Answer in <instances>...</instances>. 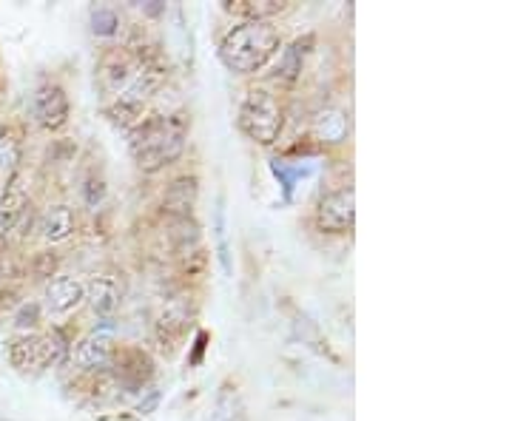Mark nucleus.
<instances>
[{
  "mask_svg": "<svg viewBox=\"0 0 512 421\" xmlns=\"http://www.w3.org/2000/svg\"><path fill=\"white\" fill-rule=\"evenodd\" d=\"M191 120L185 114H165V117H148L131 134V154L140 171L154 174L165 165L177 163L185 151V134Z\"/></svg>",
  "mask_w": 512,
  "mask_h": 421,
  "instance_id": "1",
  "label": "nucleus"
},
{
  "mask_svg": "<svg viewBox=\"0 0 512 421\" xmlns=\"http://www.w3.org/2000/svg\"><path fill=\"white\" fill-rule=\"evenodd\" d=\"M282 37L271 20H242L220 43L222 63L237 74H256L279 52Z\"/></svg>",
  "mask_w": 512,
  "mask_h": 421,
  "instance_id": "2",
  "label": "nucleus"
},
{
  "mask_svg": "<svg viewBox=\"0 0 512 421\" xmlns=\"http://www.w3.org/2000/svg\"><path fill=\"white\" fill-rule=\"evenodd\" d=\"M239 131L245 137H251L259 146H274L282 134L285 123V111L279 106L274 92L268 89H251L245 94L242 106H239Z\"/></svg>",
  "mask_w": 512,
  "mask_h": 421,
  "instance_id": "3",
  "label": "nucleus"
},
{
  "mask_svg": "<svg viewBox=\"0 0 512 421\" xmlns=\"http://www.w3.org/2000/svg\"><path fill=\"white\" fill-rule=\"evenodd\" d=\"M69 348L60 333H23L9 339V362L20 373H37V370H46L49 365H55L57 356Z\"/></svg>",
  "mask_w": 512,
  "mask_h": 421,
  "instance_id": "4",
  "label": "nucleus"
},
{
  "mask_svg": "<svg viewBox=\"0 0 512 421\" xmlns=\"http://www.w3.org/2000/svg\"><path fill=\"white\" fill-rule=\"evenodd\" d=\"M316 228L322 234H348L356 222V191L353 188H339L328 197H322L316 205Z\"/></svg>",
  "mask_w": 512,
  "mask_h": 421,
  "instance_id": "5",
  "label": "nucleus"
},
{
  "mask_svg": "<svg viewBox=\"0 0 512 421\" xmlns=\"http://www.w3.org/2000/svg\"><path fill=\"white\" fill-rule=\"evenodd\" d=\"M29 111H32V120H35L40 129H63V126L69 123V97L63 92V86H57V83H43V86H37L35 94H32Z\"/></svg>",
  "mask_w": 512,
  "mask_h": 421,
  "instance_id": "6",
  "label": "nucleus"
},
{
  "mask_svg": "<svg viewBox=\"0 0 512 421\" xmlns=\"http://www.w3.org/2000/svg\"><path fill=\"white\" fill-rule=\"evenodd\" d=\"M188 325H191V308H188V302L185 299L165 302L163 311L157 313V322H154V339H157V345L165 353H171L185 339Z\"/></svg>",
  "mask_w": 512,
  "mask_h": 421,
  "instance_id": "7",
  "label": "nucleus"
},
{
  "mask_svg": "<svg viewBox=\"0 0 512 421\" xmlns=\"http://www.w3.org/2000/svg\"><path fill=\"white\" fill-rule=\"evenodd\" d=\"M109 370L120 385L143 387L154 376V359L143 348H114Z\"/></svg>",
  "mask_w": 512,
  "mask_h": 421,
  "instance_id": "8",
  "label": "nucleus"
},
{
  "mask_svg": "<svg viewBox=\"0 0 512 421\" xmlns=\"http://www.w3.org/2000/svg\"><path fill=\"white\" fill-rule=\"evenodd\" d=\"M86 299L83 282H77L72 276H55L46 285V296H43V308L52 316H66V313L77 311Z\"/></svg>",
  "mask_w": 512,
  "mask_h": 421,
  "instance_id": "9",
  "label": "nucleus"
},
{
  "mask_svg": "<svg viewBox=\"0 0 512 421\" xmlns=\"http://www.w3.org/2000/svg\"><path fill=\"white\" fill-rule=\"evenodd\" d=\"M137 72V60L128 55L126 49H111L100 57V86L109 94H120L131 83V77Z\"/></svg>",
  "mask_w": 512,
  "mask_h": 421,
  "instance_id": "10",
  "label": "nucleus"
},
{
  "mask_svg": "<svg viewBox=\"0 0 512 421\" xmlns=\"http://www.w3.org/2000/svg\"><path fill=\"white\" fill-rule=\"evenodd\" d=\"M29 211V194L20 183V177H9L6 188L0 194V242L12 237V231L18 228V222L23 220V214Z\"/></svg>",
  "mask_w": 512,
  "mask_h": 421,
  "instance_id": "11",
  "label": "nucleus"
},
{
  "mask_svg": "<svg viewBox=\"0 0 512 421\" xmlns=\"http://www.w3.org/2000/svg\"><path fill=\"white\" fill-rule=\"evenodd\" d=\"M200 200V180L194 174H183L171 180L163 194V208L177 220V217H191Z\"/></svg>",
  "mask_w": 512,
  "mask_h": 421,
  "instance_id": "12",
  "label": "nucleus"
},
{
  "mask_svg": "<svg viewBox=\"0 0 512 421\" xmlns=\"http://www.w3.org/2000/svg\"><path fill=\"white\" fill-rule=\"evenodd\" d=\"M348 114L339 109H322L313 117L311 134L316 143H325V146H339L348 140Z\"/></svg>",
  "mask_w": 512,
  "mask_h": 421,
  "instance_id": "13",
  "label": "nucleus"
},
{
  "mask_svg": "<svg viewBox=\"0 0 512 421\" xmlns=\"http://www.w3.org/2000/svg\"><path fill=\"white\" fill-rule=\"evenodd\" d=\"M114 342H111L109 336H89V339H83L77 350H74V362L77 367H83V370H109L111 362V353H114Z\"/></svg>",
  "mask_w": 512,
  "mask_h": 421,
  "instance_id": "14",
  "label": "nucleus"
},
{
  "mask_svg": "<svg viewBox=\"0 0 512 421\" xmlns=\"http://www.w3.org/2000/svg\"><path fill=\"white\" fill-rule=\"evenodd\" d=\"M74 228H77V220H74V211L69 205H52L37 222V231H40V237L46 239V242L69 239L74 234Z\"/></svg>",
  "mask_w": 512,
  "mask_h": 421,
  "instance_id": "15",
  "label": "nucleus"
},
{
  "mask_svg": "<svg viewBox=\"0 0 512 421\" xmlns=\"http://www.w3.org/2000/svg\"><path fill=\"white\" fill-rule=\"evenodd\" d=\"M83 291H86V302L92 305V311L100 316H106L120 305V285L114 276H94L89 285H83Z\"/></svg>",
  "mask_w": 512,
  "mask_h": 421,
  "instance_id": "16",
  "label": "nucleus"
},
{
  "mask_svg": "<svg viewBox=\"0 0 512 421\" xmlns=\"http://www.w3.org/2000/svg\"><path fill=\"white\" fill-rule=\"evenodd\" d=\"M313 43V37L308 35L305 40H293L291 46L279 55V63H276V80L279 83H293L299 74H302V66H305V57H308V46Z\"/></svg>",
  "mask_w": 512,
  "mask_h": 421,
  "instance_id": "17",
  "label": "nucleus"
},
{
  "mask_svg": "<svg viewBox=\"0 0 512 421\" xmlns=\"http://www.w3.org/2000/svg\"><path fill=\"white\" fill-rule=\"evenodd\" d=\"M225 9L245 20H271L282 15L288 9V3H282V0H239V3H225Z\"/></svg>",
  "mask_w": 512,
  "mask_h": 421,
  "instance_id": "18",
  "label": "nucleus"
},
{
  "mask_svg": "<svg viewBox=\"0 0 512 421\" xmlns=\"http://www.w3.org/2000/svg\"><path fill=\"white\" fill-rule=\"evenodd\" d=\"M214 421H248L245 416V404H242V396H239L237 385L225 382L217 396V413H214Z\"/></svg>",
  "mask_w": 512,
  "mask_h": 421,
  "instance_id": "19",
  "label": "nucleus"
},
{
  "mask_svg": "<svg viewBox=\"0 0 512 421\" xmlns=\"http://www.w3.org/2000/svg\"><path fill=\"white\" fill-rule=\"evenodd\" d=\"M20 163V134L15 129H0V180L15 177Z\"/></svg>",
  "mask_w": 512,
  "mask_h": 421,
  "instance_id": "20",
  "label": "nucleus"
},
{
  "mask_svg": "<svg viewBox=\"0 0 512 421\" xmlns=\"http://www.w3.org/2000/svg\"><path fill=\"white\" fill-rule=\"evenodd\" d=\"M214 239H217V257L225 274H231V248H228V220H225V200H217L214 211Z\"/></svg>",
  "mask_w": 512,
  "mask_h": 421,
  "instance_id": "21",
  "label": "nucleus"
},
{
  "mask_svg": "<svg viewBox=\"0 0 512 421\" xmlns=\"http://www.w3.org/2000/svg\"><path fill=\"white\" fill-rule=\"evenodd\" d=\"M120 29V15L111 6H94L92 9V32L97 37H114Z\"/></svg>",
  "mask_w": 512,
  "mask_h": 421,
  "instance_id": "22",
  "label": "nucleus"
},
{
  "mask_svg": "<svg viewBox=\"0 0 512 421\" xmlns=\"http://www.w3.org/2000/svg\"><path fill=\"white\" fill-rule=\"evenodd\" d=\"M80 194H83V202L89 208H97L103 197H106V183L100 177H86V183L80 185Z\"/></svg>",
  "mask_w": 512,
  "mask_h": 421,
  "instance_id": "23",
  "label": "nucleus"
},
{
  "mask_svg": "<svg viewBox=\"0 0 512 421\" xmlns=\"http://www.w3.org/2000/svg\"><path fill=\"white\" fill-rule=\"evenodd\" d=\"M57 259L52 254H37L35 262H32V274L40 276V279H52L55 274Z\"/></svg>",
  "mask_w": 512,
  "mask_h": 421,
  "instance_id": "24",
  "label": "nucleus"
},
{
  "mask_svg": "<svg viewBox=\"0 0 512 421\" xmlns=\"http://www.w3.org/2000/svg\"><path fill=\"white\" fill-rule=\"evenodd\" d=\"M40 322V305L32 302V305H23L18 313V328H35Z\"/></svg>",
  "mask_w": 512,
  "mask_h": 421,
  "instance_id": "25",
  "label": "nucleus"
},
{
  "mask_svg": "<svg viewBox=\"0 0 512 421\" xmlns=\"http://www.w3.org/2000/svg\"><path fill=\"white\" fill-rule=\"evenodd\" d=\"M20 274L18 262L12 257H6V254H0V285L3 282H9V279H15Z\"/></svg>",
  "mask_w": 512,
  "mask_h": 421,
  "instance_id": "26",
  "label": "nucleus"
},
{
  "mask_svg": "<svg viewBox=\"0 0 512 421\" xmlns=\"http://www.w3.org/2000/svg\"><path fill=\"white\" fill-rule=\"evenodd\" d=\"M205 342H208V333H205V330H200V333H197V342H194V356H191V365H200Z\"/></svg>",
  "mask_w": 512,
  "mask_h": 421,
  "instance_id": "27",
  "label": "nucleus"
},
{
  "mask_svg": "<svg viewBox=\"0 0 512 421\" xmlns=\"http://www.w3.org/2000/svg\"><path fill=\"white\" fill-rule=\"evenodd\" d=\"M143 12L151 15V18H160L165 12V3H157V0H151V3H143Z\"/></svg>",
  "mask_w": 512,
  "mask_h": 421,
  "instance_id": "28",
  "label": "nucleus"
}]
</instances>
